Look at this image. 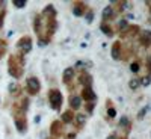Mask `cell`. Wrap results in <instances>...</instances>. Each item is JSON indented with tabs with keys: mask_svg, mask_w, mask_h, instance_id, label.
I'll use <instances>...</instances> for the list:
<instances>
[{
	"mask_svg": "<svg viewBox=\"0 0 151 139\" xmlns=\"http://www.w3.org/2000/svg\"><path fill=\"white\" fill-rule=\"evenodd\" d=\"M24 56H21L20 53L15 55H9L8 58V73L11 77L14 79H21L23 73H24Z\"/></svg>",
	"mask_w": 151,
	"mask_h": 139,
	"instance_id": "1",
	"label": "cell"
},
{
	"mask_svg": "<svg viewBox=\"0 0 151 139\" xmlns=\"http://www.w3.org/2000/svg\"><path fill=\"white\" fill-rule=\"evenodd\" d=\"M48 103L53 110H60L62 103H64V95H62V92L59 89H50L48 91Z\"/></svg>",
	"mask_w": 151,
	"mask_h": 139,
	"instance_id": "2",
	"label": "cell"
},
{
	"mask_svg": "<svg viewBox=\"0 0 151 139\" xmlns=\"http://www.w3.org/2000/svg\"><path fill=\"white\" fill-rule=\"evenodd\" d=\"M15 47L20 50V55H21V56L27 55V53L30 52V50H32V38H30L29 35H24V36H21L20 40L17 41Z\"/></svg>",
	"mask_w": 151,
	"mask_h": 139,
	"instance_id": "3",
	"label": "cell"
},
{
	"mask_svg": "<svg viewBox=\"0 0 151 139\" xmlns=\"http://www.w3.org/2000/svg\"><path fill=\"white\" fill-rule=\"evenodd\" d=\"M26 91L29 92V95H36L41 91V82L35 76H30V77L26 79Z\"/></svg>",
	"mask_w": 151,
	"mask_h": 139,
	"instance_id": "4",
	"label": "cell"
},
{
	"mask_svg": "<svg viewBox=\"0 0 151 139\" xmlns=\"http://www.w3.org/2000/svg\"><path fill=\"white\" fill-rule=\"evenodd\" d=\"M33 30H35V33L38 35V38H40V40L45 38V35H44V23H42L41 14L35 15V18H33ZM45 40H48V38H45Z\"/></svg>",
	"mask_w": 151,
	"mask_h": 139,
	"instance_id": "5",
	"label": "cell"
},
{
	"mask_svg": "<svg viewBox=\"0 0 151 139\" xmlns=\"http://www.w3.org/2000/svg\"><path fill=\"white\" fill-rule=\"evenodd\" d=\"M71 9H73V14H74L76 17H83L89 8H88V5H86L85 2H80V0H77V2H74V3L71 5Z\"/></svg>",
	"mask_w": 151,
	"mask_h": 139,
	"instance_id": "6",
	"label": "cell"
},
{
	"mask_svg": "<svg viewBox=\"0 0 151 139\" xmlns=\"http://www.w3.org/2000/svg\"><path fill=\"white\" fill-rule=\"evenodd\" d=\"M50 133H52L53 138H60L64 135V124L60 122V120H55L50 124Z\"/></svg>",
	"mask_w": 151,
	"mask_h": 139,
	"instance_id": "7",
	"label": "cell"
},
{
	"mask_svg": "<svg viewBox=\"0 0 151 139\" xmlns=\"http://www.w3.org/2000/svg\"><path fill=\"white\" fill-rule=\"evenodd\" d=\"M80 98L85 100V102H88V103H94L97 100V94L94 92L92 88H83L82 94H80Z\"/></svg>",
	"mask_w": 151,
	"mask_h": 139,
	"instance_id": "8",
	"label": "cell"
},
{
	"mask_svg": "<svg viewBox=\"0 0 151 139\" xmlns=\"http://www.w3.org/2000/svg\"><path fill=\"white\" fill-rule=\"evenodd\" d=\"M79 83L83 86V88H91L92 86V76L89 73H86V71H80L79 74Z\"/></svg>",
	"mask_w": 151,
	"mask_h": 139,
	"instance_id": "9",
	"label": "cell"
},
{
	"mask_svg": "<svg viewBox=\"0 0 151 139\" xmlns=\"http://www.w3.org/2000/svg\"><path fill=\"white\" fill-rule=\"evenodd\" d=\"M139 30H141V27L137 26V24H134V26H127V29L125 30H122L121 33H119V36L122 38H134L137 33H139Z\"/></svg>",
	"mask_w": 151,
	"mask_h": 139,
	"instance_id": "10",
	"label": "cell"
},
{
	"mask_svg": "<svg viewBox=\"0 0 151 139\" xmlns=\"http://www.w3.org/2000/svg\"><path fill=\"white\" fill-rule=\"evenodd\" d=\"M68 103H70V109L71 110H77L82 106V98L77 94H70L68 97Z\"/></svg>",
	"mask_w": 151,
	"mask_h": 139,
	"instance_id": "11",
	"label": "cell"
},
{
	"mask_svg": "<svg viewBox=\"0 0 151 139\" xmlns=\"http://www.w3.org/2000/svg\"><path fill=\"white\" fill-rule=\"evenodd\" d=\"M101 18H103V23H109L110 20L115 18V9H113V6H112V5H107V6L103 9Z\"/></svg>",
	"mask_w": 151,
	"mask_h": 139,
	"instance_id": "12",
	"label": "cell"
},
{
	"mask_svg": "<svg viewBox=\"0 0 151 139\" xmlns=\"http://www.w3.org/2000/svg\"><path fill=\"white\" fill-rule=\"evenodd\" d=\"M139 44L142 47H150L151 45V30H144L139 35Z\"/></svg>",
	"mask_w": 151,
	"mask_h": 139,
	"instance_id": "13",
	"label": "cell"
},
{
	"mask_svg": "<svg viewBox=\"0 0 151 139\" xmlns=\"http://www.w3.org/2000/svg\"><path fill=\"white\" fill-rule=\"evenodd\" d=\"M121 52H122V44L121 41H115L112 44V58L115 60H119L121 59Z\"/></svg>",
	"mask_w": 151,
	"mask_h": 139,
	"instance_id": "14",
	"label": "cell"
},
{
	"mask_svg": "<svg viewBox=\"0 0 151 139\" xmlns=\"http://www.w3.org/2000/svg\"><path fill=\"white\" fill-rule=\"evenodd\" d=\"M73 79H74V68H71V67L65 68L64 70V74H62V80H64V83L68 86L73 82Z\"/></svg>",
	"mask_w": 151,
	"mask_h": 139,
	"instance_id": "15",
	"label": "cell"
},
{
	"mask_svg": "<svg viewBox=\"0 0 151 139\" xmlns=\"http://www.w3.org/2000/svg\"><path fill=\"white\" fill-rule=\"evenodd\" d=\"M74 110H71V109H68V110H65L64 113L60 115V122L62 124H71L73 121H74Z\"/></svg>",
	"mask_w": 151,
	"mask_h": 139,
	"instance_id": "16",
	"label": "cell"
},
{
	"mask_svg": "<svg viewBox=\"0 0 151 139\" xmlns=\"http://www.w3.org/2000/svg\"><path fill=\"white\" fill-rule=\"evenodd\" d=\"M73 122L76 124V127L80 130L83 125L86 124V115H85V113H79V115H76V117H74V121H73Z\"/></svg>",
	"mask_w": 151,
	"mask_h": 139,
	"instance_id": "17",
	"label": "cell"
},
{
	"mask_svg": "<svg viewBox=\"0 0 151 139\" xmlns=\"http://www.w3.org/2000/svg\"><path fill=\"white\" fill-rule=\"evenodd\" d=\"M106 104H107V117H109V120H113L116 117V109L112 106V100H106Z\"/></svg>",
	"mask_w": 151,
	"mask_h": 139,
	"instance_id": "18",
	"label": "cell"
},
{
	"mask_svg": "<svg viewBox=\"0 0 151 139\" xmlns=\"http://www.w3.org/2000/svg\"><path fill=\"white\" fill-rule=\"evenodd\" d=\"M100 29H101V32H103L106 36H109V38H112V36H113V29H112V26H110L109 23H101Z\"/></svg>",
	"mask_w": 151,
	"mask_h": 139,
	"instance_id": "19",
	"label": "cell"
},
{
	"mask_svg": "<svg viewBox=\"0 0 151 139\" xmlns=\"http://www.w3.org/2000/svg\"><path fill=\"white\" fill-rule=\"evenodd\" d=\"M9 92H11V95L18 97V95L21 94V88H20L17 83H11V85H9Z\"/></svg>",
	"mask_w": 151,
	"mask_h": 139,
	"instance_id": "20",
	"label": "cell"
},
{
	"mask_svg": "<svg viewBox=\"0 0 151 139\" xmlns=\"http://www.w3.org/2000/svg\"><path fill=\"white\" fill-rule=\"evenodd\" d=\"M141 86V79H137V77H133V79H130V82H129V88L130 89H137V88Z\"/></svg>",
	"mask_w": 151,
	"mask_h": 139,
	"instance_id": "21",
	"label": "cell"
},
{
	"mask_svg": "<svg viewBox=\"0 0 151 139\" xmlns=\"http://www.w3.org/2000/svg\"><path fill=\"white\" fill-rule=\"evenodd\" d=\"M112 5L119 6L118 11H119V12H124V11H125V6H129V2H125V0H122V2H112Z\"/></svg>",
	"mask_w": 151,
	"mask_h": 139,
	"instance_id": "22",
	"label": "cell"
},
{
	"mask_svg": "<svg viewBox=\"0 0 151 139\" xmlns=\"http://www.w3.org/2000/svg\"><path fill=\"white\" fill-rule=\"evenodd\" d=\"M12 5H14L17 9H23L24 6L27 5V2H26V0H14V2H12Z\"/></svg>",
	"mask_w": 151,
	"mask_h": 139,
	"instance_id": "23",
	"label": "cell"
},
{
	"mask_svg": "<svg viewBox=\"0 0 151 139\" xmlns=\"http://www.w3.org/2000/svg\"><path fill=\"white\" fill-rule=\"evenodd\" d=\"M6 55V41L5 40H0V59Z\"/></svg>",
	"mask_w": 151,
	"mask_h": 139,
	"instance_id": "24",
	"label": "cell"
},
{
	"mask_svg": "<svg viewBox=\"0 0 151 139\" xmlns=\"http://www.w3.org/2000/svg\"><path fill=\"white\" fill-rule=\"evenodd\" d=\"M139 70H141V64H139L137 60H134V62H132V64H130V71H132V73L136 74Z\"/></svg>",
	"mask_w": 151,
	"mask_h": 139,
	"instance_id": "25",
	"label": "cell"
},
{
	"mask_svg": "<svg viewBox=\"0 0 151 139\" xmlns=\"http://www.w3.org/2000/svg\"><path fill=\"white\" fill-rule=\"evenodd\" d=\"M85 18H86V23H92V20H94V11L92 9H88L86 11V14H85Z\"/></svg>",
	"mask_w": 151,
	"mask_h": 139,
	"instance_id": "26",
	"label": "cell"
},
{
	"mask_svg": "<svg viewBox=\"0 0 151 139\" xmlns=\"http://www.w3.org/2000/svg\"><path fill=\"white\" fill-rule=\"evenodd\" d=\"M127 26H129L127 20H125V18H122V20L118 23V30H119V33H121L122 30H125V29H127Z\"/></svg>",
	"mask_w": 151,
	"mask_h": 139,
	"instance_id": "27",
	"label": "cell"
},
{
	"mask_svg": "<svg viewBox=\"0 0 151 139\" xmlns=\"http://www.w3.org/2000/svg\"><path fill=\"white\" fill-rule=\"evenodd\" d=\"M147 110H148V107H147V106H145V107H142V109L139 110V113H137V120H144V117H145Z\"/></svg>",
	"mask_w": 151,
	"mask_h": 139,
	"instance_id": "28",
	"label": "cell"
},
{
	"mask_svg": "<svg viewBox=\"0 0 151 139\" xmlns=\"http://www.w3.org/2000/svg\"><path fill=\"white\" fill-rule=\"evenodd\" d=\"M5 14H6V12H5V9H0V27L3 26V20H5Z\"/></svg>",
	"mask_w": 151,
	"mask_h": 139,
	"instance_id": "29",
	"label": "cell"
},
{
	"mask_svg": "<svg viewBox=\"0 0 151 139\" xmlns=\"http://www.w3.org/2000/svg\"><path fill=\"white\" fill-rule=\"evenodd\" d=\"M94 106H95L94 103H88V104H86V110H88V112H89V113H91V112L94 110Z\"/></svg>",
	"mask_w": 151,
	"mask_h": 139,
	"instance_id": "30",
	"label": "cell"
},
{
	"mask_svg": "<svg viewBox=\"0 0 151 139\" xmlns=\"http://www.w3.org/2000/svg\"><path fill=\"white\" fill-rule=\"evenodd\" d=\"M65 139H76V133H74V132H70V133L65 136Z\"/></svg>",
	"mask_w": 151,
	"mask_h": 139,
	"instance_id": "31",
	"label": "cell"
},
{
	"mask_svg": "<svg viewBox=\"0 0 151 139\" xmlns=\"http://www.w3.org/2000/svg\"><path fill=\"white\" fill-rule=\"evenodd\" d=\"M116 139H129V133H127V132H124L121 136H116Z\"/></svg>",
	"mask_w": 151,
	"mask_h": 139,
	"instance_id": "32",
	"label": "cell"
},
{
	"mask_svg": "<svg viewBox=\"0 0 151 139\" xmlns=\"http://www.w3.org/2000/svg\"><path fill=\"white\" fill-rule=\"evenodd\" d=\"M116 136H118L116 133H110V135H109V136H107L106 139H116Z\"/></svg>",
	"mask_w": 151,
	"mask_h": 139,
	"instance_id": "33",
	"label": "cell"
},
{
	"mask_svg": "<svg viewBox=\"0 0 151 139\" xmlns=\"http://www.w3.org/2000/svg\"><path fill=\"white\" fill-rule=\"evenodd\" d=\"M0 6H5V2H0Z\"/></svg>",
	"mask_w": 151,
	"mask_h": 139,
	"instance_id": "34",
	"label": "cell"
},
{
	"mask_svg": "<svg viewBox=\"0 0 151 139\" xmlns=\"http://www.w3.org/2000/svg\"><path fill=\"white\" fill-rule=\"evenodd\" d=\"M150 14H151V6H150ZM150 20H151V17H150Z\"/></svg>",
	"mask_w": 151,
	"mask_h": 139,
	"instance_id": "35",
	"label": "cell"
}]
</instances>
